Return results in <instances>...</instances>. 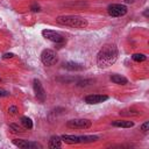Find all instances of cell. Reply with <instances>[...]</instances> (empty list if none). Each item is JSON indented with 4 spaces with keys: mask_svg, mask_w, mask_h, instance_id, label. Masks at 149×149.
Here are the masks:
<instances>
[{
    "mask_svg": "<svg viewBox=\"0 0 149 149\" xmlns=\"http://www.w3.org/2000/svg\"><path fill=\"white\" fill-rule=\"evenodd\" d=\"M118 59V49L113 44L104 45L97 55V64L99 68H108Z\"/></svg>",
    "mask_w": 149,
    "mask_h": 149,
    "instance_id": "cell-1",
    "label": "cell"
},
{
    "mask_svg": "<svg viewBox=\"0 0 149 149\" xmlns=\"http://www.w3.org/2000/svg\"><path fill=\"white\" fill-rule=\"evenodd\" d=\"M56 22L72 28H85L87 26L86 19L79 15H61L56 19Z\"/></svg>",
    "mask_w": 149,
    "mask_h": 149,
    "instance_id": "cell-2",
    "label": "cell"
},
{
    "mask_svg": "<svg viewBox=\"0 0 149 149\" xmlns=\"http://www.w3.org/2000/svg\"><path fill=\"white\" fill-rule=\"evenodd\" d=\"M41 61L44 65L47 66H51V65H55L57 62H58V57H57V54L51 50V49H44L41 54Z\"/></svg>",
    "mask_w": 149,
    "mask_h": 149,
    "instance_id": "cell-3",
    "label": "cell"
},
{
    "mask_svg": "<svg viewBox=\"0 0 149 149\" xmlns=\"http://www.w3.org/2000/svg\"><path fill=\"white\" fill-rule=\"evenodd\" d=\"M42 35H43L44 38H47V40H49V41L56 43L58 47H61V45H63V44L65 43L64 37H63L59 33H57V31H55V30L44 29V30H42Z\"/></svg>",
    "mask_w": 149,
    "mask_h": 149,
    "instance_id": "cell-4",
    "label": "cell"
},
{
    "mask_svg": "<svg viewBox=\"0 0 149 149\" xmlns=\"http://www.w3.org/2000/svg\"><path fill=\"white\" fill-rule=\"evenodd\" d=\"M66 126L71 129H88L92 122L88 119H72L66 122Z\"/></svg>",
    "mask_w": 149,
    "mask_h": 149,
    "instance_id": "cell-5",
    "label": "cell"
},
{
    "mask_svg": "<svg viewBox=\"0 0 149 149\" xmlns=\"http://www.w3.org/2000/svg\"><path fill=\"white\" fill-rule=\"evenodd\" d=\"M107 12L111 16H122L127 13V7L125 5H121V3H113V5H109L108 8H107Z\"/></svg>",
    "mask_w": 149,
    "mask_h": 149,
    "instance_id": "cell-6",
    "label": "cell"
},
{
    "mask_svg": "<svg viewBox=\"0 0 149 149\" xmlns=\"http://www.w3.org/2000/svg\"><path fill=\"white\" fill-rule=\"evenodd\" d=\"M33 87H34V92H35L36 98L40 101H44L45 100V91L42 86V83L38 79H34L33 80Z\"/></svg>",
    "mask_w": 149,
    "mask_h": 149,
    "instance_id": "cell-7",
    "label": "cell"
},
{
    "mask_svg": "<svg viewBox=\"0 0 149 149\" xmlns=\"http://www.w3.org/2000/svg\"><path fill=\"white\" fill-rule=\"evenodd\" d=\"M107 99H108V97L105 94H90V95L85 97V102H87L90 105H95V104L104 102Z\"/></svg>",
    "mask_w": 149,
    "mask_h": 149,
    "instance_id": "cell-8",
    "label": "cell"
},
{
    "mask_svg": "<svg viewBox=\"0 0 149 149\" xmlns=\"http://www.w3.org/2000/svg\"><path fill=\"white\" fill-rule=\"evenodd\" d=\"M13 143L19 147V148H22V149H28V148H37L41 146L37 144V143H34V142H29V141H26V140H22V139H15L13 140Z\"/></svg>",
    "mask_w": 149,
    "mask_h": 149,
    "instance_id": "cell-9",
    "label": "cell"
},
{
    "mask_svg": "<svg viewBox=\"0 0 149 149\" xmlns=\"http://www.w3.org/2000/svg\"><path fill=\"white\" fill-rule=\"evenodd\" d=\"M112 125L114 127H120V128H130L134 126V122L129 120H114L112 121Z\"/></svg>",
    "mask_w": 149,
    "mask_h": 149,
    "instance_id": "cell-10",
    "label": "cell"
},
{
    "mask_svg": "<svg viewBox=\"0 0 149 149\" xmlns=\"http://www.w3.org/2000/svg\"><path fill=\"white\" fill-rule=\"evenodd\" d=\"M48 147L50 149H57V148H61L62 147V139L58 137V136H51L50 140H49V144Z\"/></svg>",
    "mask_w": 149,
    "mask_h": 149,
    "instance_id": "cell-11",
    "label": "cell"
},
{
    "mask_svg": "<svg viewBox=\"0 0 149 149\" xmlns=\"http://www.w3.org/2000/svg\"><path fill=\"white\" fill-rule=\"evenodd\" d=\"M64 68L69 71H81V70H84V66L81 64H78V63H74V62L64 63Z\"/></svg>",
    "mask_w": 149,
    "mask_h": 149,
    "instance_id": "cell-12",
    "label": "cell"
},
{
    "mask_svg": "<svg viewBox=\"0 0 149 149\" xmlns=\"http://www.w3.org/2000/svg\"><path fill=\"white\" fill-rule=\"evenodd\" d=\"M111 80L114 83V84H118V85H125L128 83L127 78L121 76V74H118V73H114L111 76Z\"/></svg>",
    "mask_w": 149,
    "mask_h": 149,
    "instance_id": "cell-13",
    "label": "cell"
},
{
    "mask_svg": "<svg viewBox=\"0 0 149 149\" xmlns=\"http://www.w3.org/2000/svg\"><path fill=\"white\" fill-rule=\"evenodd\" d=\"M62 141H64L65 143H69V144H77L79 143V136H74V135H62L61 136Z\"/></svg>",
    "mask_w": 149,
    "mask_h": 149,
    "instance_id": "cell-14",
    "label": "cell"
},
{
    "mask_svg": "<svg viewBox=\"0 0 149 149\" xmlns=\"http://www.w3.org/2000/svg\"><path fill=\"white\" fill-rule=\"evenodd\" d=\"M99 140L98 136H94V135H81L79 136V143H90V142H94Z\"/></svg>",
    "mask_w": 149,
    "mask_h": 149,
    "instance_id": "cell-15",
    "label": "cell"
},
{
    "mask_svg": "<svg viewBox=\"0 0 149 149\" xmlns=\"http://www.w3.org/2000/svg\"><path fill=\"white\" fill-rule=\"evenodd\" d=\"M21 122H22V125H23V127H24L26 129H31V128H33V121H31L30 118H28V116H22V118H21Z\"/></svg>",
    "mask_w": 149,
    "mask_h": 149,
    "instance_id": "cell-16",
    "label": "cell"
},
{
    "mask_svg": "<svg viewBox=\"0 0 149 149\" xmlns=\"http://www.w3.org/2000/svg\"><path fill=\"white\" fill-rule=\"evenodd\" d=\"M132 58L135 61V62H144L146 59H147V57H146V55L144 54H134L133 56H132Z\"/></svg>",
    "mask_w": 149,
    "mask_h": 149,
    "instance_id": "cell-17",
    "label": "cell"
},
{
    "mask_svg": "<svg viewBox=\"0 0 149 149\" xmlns=\"http://www.w3.org/2000/svg\"><path fill=\"white\" fill-rule=\"evenodd\" d=\"M9 127H10V129H12L13 132H15V133H22V132H23V129H22L20 126H17V125L12 123V125H9Z\"/></svg>",
    "mask_w": 149,
    "mask_h": 149,
    "instance_id": "cell-18",
    "label": "cell"
},
{
    "mask_svg": "<svg viewBox=\"0 0 149 149\" xmlns=\"http://www.w3.org/2000/svg\"><path fill=\"white\" fill-rule=\"evenodd\" d=\"M8 112H9V114H12V115H15V114H17L19 109H17V107H16V106H9V108H8Z\"/></svg>",
    "mask_w": 149,
    "mask_h": 149,
    "instance_id": "cell-19",
    "label": "cell"
},
{
    "mask_svg": "<svg viewBox=\"0 0 149 149\" xmlns=\"http://www.w3.org/2000/svg\"><path fill=\"white\" fill-rule=\"evenodd\" d=\"M148 128H149V121H146L144 123H142L141 130H142L143 133H147V132H148Z\"/></svg>",
    "mask_w": 149,
    "mask_h": 149,
    "instance_id": "cell-20",
    "label": "cell"
},
{
    "mask_svg": "<svg viewBox=\"0 0 149 149\" xmlns=\"http://www.w3.org/2000/svg\"><path fill=\"white\" fill-rule=\"evenodd\" d=\"M7 95H9V93L6 90H3V88L0 87V97H7Z\"/></svg>",
    "mask_w": 149,
    "mask_h": 149,
    "instance_id": "cell-21",
    "label": "cell"
},
{
    "mask_svg": "<svg viewBox=\"0 0 149 149\" xmlns=\"http://www.w3.org/2000/svg\"><path fill=\"white\" fill-rule=\"evenodd\" d=\"M30 8H31V10H33V12H38V10H40V6H38L37 3L31 5V7H30Z\"/></svg>",
    "mask_w": 149,
    "mask_h": 149,
    "instance_id": "cell-22",
    "label": "cell"
},
{
    "mask_svg": "<svg viewBox=\"0 0 149 149\" xmlns=\"http://www.w3.org/2000/svg\"><path fill=\"white\" fill-rule=\"evenodd\" d=\"M2 57H3L5 59H6V58H12V57H14V54H12V52H9V54H5Z\"/></svg>",
    "mask_w": 149,
    "mask_h": 149,
    "instance_id": "cell-23",
    "label": "cell"
},
{
    "mask_svg": "<svg viewBox=\"0 0 149 149\" xmlns=\"http://www.w3.org/2000/svg\"><path fill=\"white\" fill-rule=\"evenodd\" d=\"M0 80H1V78H0Z\"/></svg>",
    "mask_w": 149,
    "mask_h": 149,
    "instance_id": "cell-24",
    "label": "cell"
}]
</instances>
